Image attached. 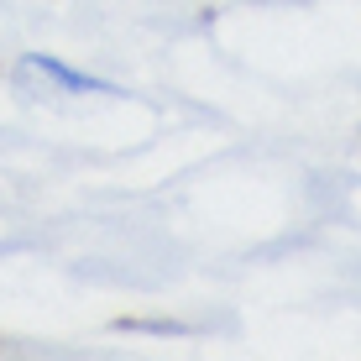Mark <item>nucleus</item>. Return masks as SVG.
<instances>
[{"label": "nucleus", "mask_w": 361, "mask_h": 361, "mask_svg": "<svg viewBox=\"0 0 361 361\" xmlns=\"http://www.w3.org/2000/svg\"><path fill=\"white\" fill-rule=\"evenodd\" d=\"M21 68H32V73H42V79H53V84H63V90L73 94H121L110 79H94V73H79V68H68V63H58V58H42V53H32Z\"/></svg>", "instance_id": "1"}]
</instances>
